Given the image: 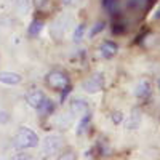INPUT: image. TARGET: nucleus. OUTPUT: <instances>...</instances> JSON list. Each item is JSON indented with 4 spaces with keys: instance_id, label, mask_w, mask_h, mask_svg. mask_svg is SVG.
<instances>
[{
    "instance_id": "obj_19",
    "label": "nucleus",
    "mask_w": 160,
    "mask_h": 160,
    "mask_svg": "<svg viewBox=\"0 0 160 160\" xmlns=\"http://www.w3.org/2000/svg\"><path fill=\"white\" fill-rule=\"evenodd\" d=\"M112 120H114V123H120V122L123 120L122 112H114V114H112Z\"/></svg>"
},
{
    "instance_id": "obj_18",
    "label": "nucleus",
    "mask_w": 160,
    "mask_h": 160,
    "mask_svg": "<svg viewBox=\"0 0 160 160\" xmlns=\"http://www.w3.org/2000/svg\"><path fill=\"white\" fill-rule=\"evenodd\" d=\"M32 3H34V7L37 10H43L47 7V3H48V0H32Z\"/></svg>"
},
{
    "instance_id": "obj_13",
    "label": "nucleus",
    "mask_w": 160,
    "mask_h": 160,
    "mask_svg": "<svg viewBox=\"0 0 160 160\" xmlns=\"http://www.w3.org/2000/svg\"><path fill=\"white\" fill-rule=\"evenodd\" d=\"M42 29H43V22L38 21V19H35V21H32L31 26H29V35H32V37H34V35H38Z\"/></svg>"
},
{
    "instance_id": "obj_2",
    "label": "nucleus",
    "mask_w": 160,
    "mask_h": 160,
    "mask_svg": "<svg viewBox=\"0 0 160 160\" xmlns=\"http://www.w3.org/2000/svg\"><path fill=\"white\" fill-rule=\"evenodd\" d=\"M47 83L53 90H62L66 85H69V80H68V77H66L64 72H61V71H51L47 75Z\"/></svg>"
},
{
    "instance_id": "obj_6",
    "label": "nucleus",
    "mask_w": 160,
    "mask_h": 160,
    "mask_svg": "<svg viewBox=\"0 0 160 160\" xmlns=\"http://www.w3.org/2000/svg\"><path fill=\"white\" fill-rule=\"evenodd\" d=\"M43 93L42 91H38V90H32V91H29L28 95H26V101L29 102V106H32V108H38L40 106V102L43 101Z\"/></svg>"
},
{
    "instance_id": "obj_14",
    "label": "nucleus",
    "mask_w": 160,
    "mask_h": 160,
    "mask_svg": "<svg viewBox=\"0 0 160 160\" xmlns=\"http://www.w3.org/2000/svg\"><path fill=\"white\" fill-rule=\"evenodd\" d=\"M88 123H90V114H83V117H82V120H80V123H78V127H77V135H82V133L87 130V127H88Z\"/></svg>"
},
{
    "instance_id": "obj_9",
    "label": "nucleus",
    "mask_w": 160,
    "mask_h": 160,
    "mask_svg": "<svg viewBox=\"0 0 160 160\" xmlns=\"http://www.w3.org/2000/svg\"><path fill=\"white\" fill-rule=\"evenodd\" d=\"M53 109H55V104H53V101H51V99H47V98H43V101L40 102V106L37 108L38 114L42 115V117L50 115V114L53 112Z\"/></svg>"
},
{
    "instance_id": "obj_8",
    "label": "nucleus",
    "mask_w": 160,
    "mask_h": 160,
    "mask_svg": "<svg viewBox=\"0 0 160 160\" xmlns=\"http://www.w3.org/2000/svg\"><path fill=\"white\" fill-rule=\"evenodd\" d=\"M135 95L138 98H146L151 95V83L148 80H141V82L136 85V90H135Z\"/></svg>"
},
{
    "instance_id": "obj_12",
    "label": "nucleus",
    "mask_w": 160,
    "mask_h": 160,
    "mask_svg": "<svg viewBox=\"0 0 160 160\" xmlns=\"http://www.w3.org/2000/svg\"><path fill=\"white\" fill-rule=\"evenodd\" d=\"M138 125H139V114L133 112V115H130V118L125 120V128L135 130V128H138Z\"/></svg>"
},
{
    "instance_id": "obj_4",
    "label": "nucleus",
    "mask_w": 160,
    "mask_h": 160,
    "mask_svg": "<svg viewBox=\"0 0 160 160\" xmlns=\"http://www.w3.org/2000/svg\"><path fill=\"white\" fill-rule=\"evenodd\" d=\"M61 148V138L56 136V135H51V136H47L45 141H43V152L45 154H55L58 152Z\"/></svg>"
},
{
    "instance_id": "obj_7",
    "label": "nucleus",
    "mask_w": 160,
    "mask_h": 160,
    "mask_svg": "<svg viewBox=\"0 0 160 160\" xmlns=\"http://www.w3.org/2000/svg\"><path fill=\"white\" fill-rule=\"evenodd\" d=\"M0 82L5 85H18L21 82V75L16 72H0Z\"/></svg>"
},
{
    "instance_id": "obj_11",
    "label": "nucleus",
    "mask_w": 160,
    "mask_h": 160,
    "mask_svg": "<svg viewBox=\"0 0 160 160\" xmlns=\"http://www.w3.org/2000/svg\"><path fill=\"white\" fill-rule=\"evenodd\" d=\"M87 109H88V106H87V102L82 101V99H75V101H72V104H71V111H72L74 114H85Z\"/></svg>"
},
{
    "instance_id": "obj_3",
    "label": "nucleus",
    "mask_w": 160,
    "mask_h": 160,
    "mask_svg": "<svg viewBox=\"0 0 160 160\" xmlns=\"http://www.w3.org/2000/svg\"><path fill=\"white\" fill-rule=\"evenodd\" d=\"M104 85V78H102V74H95L91 75L88 80L83 82V88L87 93H98Z\"/></svg>"
},
{
    "instance_id": "obj_22",
    "label": "nucleus",
    "mask_w": 160,
    "mask_h": 160,
    "mask_svg": "<svg viewBox=\"0 0 160 160\" xmlns=\"http://www.w3.org/2000/svg\"><path fill=\"white\" fill-rule=\"evenodd\" d=\"M28 10V0H19V11Z\"/></svg>"
},
{
    "instance_id": "obj_1",
    "label": "nucleus",
    "mask_w": 160,
    "mask_h": 160,
    "mask_svg": "<svg viewBox=\"0 0 160 160\" xmlns=\"http://www.w3.org/2000/svg\"><path fill=\"white\" fill-rule=\"evenodd\" d=\"M15 141H16V146L21 149H32L38 146V136L29 128H21Z\"/></svg>"
},
{
    "instance_id": "obj_23",
    "label": "nucleus",
    "mask_w": 160,
    "mask_h": 160,
    "mask_svg": "<svg viewBox=\"0 0 160 160\" xmlns=\"http://www.w3.org/2000/svg\"><path fill=\"white\" fill-rule=\"evenodd\" d=\"M7 120H8V115H7L5 112H0V122H2V123H5Z\"/></svg>"
},
{
    "instance_id": "obj_5",
    "label": "nucleus",
    "mask_w": 160,
    "mask_h": 160,
    "mask_svg": "<svg viewBox=\"0 0 160 160\" xmlns=\"http://www.w3.org/2000/svg\"><path fill=\"white\" fill-rule=\"evenodd\" d=\"M117 53V45L114 43V42H102V45H101V48H99V55L102 56V58H106V59H111L114 55Z\"/></svg>"
},
{
    "instance_id": "obj_15",
    "label": "nucleus",
    "mask_w": 160,
    "mask_h": 160,
    "mask_svg": "<svg viewBox=\"0 0 160 160\" xmlns=\"http://www.w3.org/2000/svg\"><path fill=\"white\" fill-rule=\"evenodd\" d=\"M104 29V22L102 21H99V22H96L95 26H93V29H91V32H90V37H95V35H98L101 31Z\"/></svg>"
},
{
    "instance_id": "obj_10",
    "label": "nucleus",
    "mask_w": 160,
    "mask_h": 160,
    "mask_svg": "<svg viewBox=\"0 0 160 160\" xmlns=\"http://www.w3.org/2000/svg\"><path fill=\"white\" fill-rule=\"evenodd\" d=\"M102 7L111 15H117L120 8V0H102Z\"/></svg>"
},
{
    "instance_id": "obj_21",
    "label": "nucleus",
    "mask_w": 160,
    "mask_h": 160,
    "mask_svg": "<svg viewBox=\"0 0 160 160\" xmlns=\"http://www.w3.org/2000/svg\"><path fill=\"white\" fill-rule=\"evenodd\" d=\"M69 91H71V87H69V85H66V87L62 88V95H61V102H62V101L66 99V96L69 95Z\"/></svg>"
},
{
    "instance_id": "obj_17",
    "label": "nucleus",
    "mask_w": 160,
    "mask_h": 160,
    "mask_svg": "<svg viewBox=\"0 0 160 160\" xmlns=\"http://www.w3.org/2000/svg\"><path fill=\"white\" fill-rule=\"evenodd\" d=\"M112 32H114V34H122V32H125V24L115 22V24L112 26Z\"/></svg>"
},
{
    "instance_id": "obj_20",
    "label": "nucleus",
    "mask_w": 160,
    "mask_h": 160,
    "mask_svg": "<svg viewBox=\"0 0 160 160\" xmlns=\"http://www.w3.org/2000/svg\"><path fill=\"white\" fill-rule=\"evenodd\" d=\"M144 0H128V7H133V8H138L142 5Z\"/></svg>"
},
{
    "instance_id": "obj_16",
    "label": "nucleus",
    "mask_w": 160,
    "mask_h": 160,
    "mask_svg": "<svg viewBox=\"0 0 160 160\" xmlns=\"http://www.w3.org/2000/svg\"><path fill=\"white\" fill-rule=\"evenodd\" d=\"M83 31H85V24H80L78 28L75 29V32H74V40H80V38H82Z\"/></svg>"
}]
</instances>
